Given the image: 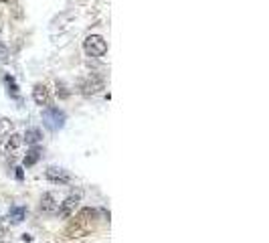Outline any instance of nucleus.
Here are the masks:
<instances>
[{
	"label": "nucleus",
	"instance_id": "6e6552de",
	"mask_svg": "<svg viewBox=\"0 0 269 243\" xmlns=\"http://www.w3.org/2000/svg\"><path fill=\"white\" fill-rule=\"evenodd\" d=\"M57 207H59V203H57V197L53 192H45L43 197H41V205H39L41 213H45V215L57 213Z\"/></svg>",
	"mask_w": 269,
	"mask_h": 243
},
{
	"label": "nucleus",
	"instance_id": "7ed1b4c3",
	"mask_svg": "<svg viewBox=\"0 0 269 243\" xmlns=\"http://www.w3.org/2000/svg\"><path fill=\"white\" fill-rule=\"evenodd\" d=\"M83 49L89 57H103L107 53V43L103 37L99 35H89L85 41H83Z\"/></svg>",
	"mask_w": 269,
	"mask_h": 243
},
{
	"label": "nucleus",
	"instance_id": "f257e3e1",
	"mask_svg": "<svg viewBox=\"0 0 269 243\" xmlns=\"http://www.w3.org/2000/svg\"><path fill=\"white\" fill-rule=\"evenodd\" d=\"M65 120H67V116H65V112L59 110V108L47 106V108L43 110V124H45L51 132L61 130V128L65 126Z\"/></svg>",
	"mask_w": 269,
	"mask_h": 243
},
{
	"label": "nucleus",
	"instance_id": "20e7f679",
	"mask_svg": "<svg viewBox=\"0 0 269 243\" xmlns=\"http://www.w3.org/2000/svg\"><path fill=\"white\" fill-rule=\"evenodd\" d=\"M23 144H25V142H23V136H21V134L13 132V134L7 136V140H5V152H7L9 162H15V158L19 156V150H21Z\"/></svg>",
	"mask_w": 269,
	"mask_h": 243
},
{
	"label": "nucleus",
	"instance_id": "2eb2a0df",
	"mask_svg": "<svg viewBox=\"0 0 269 243\" xmlns=\"http://www.w3.org/2000/svg\"><path fill=\"white\" fill-rule=\"evenodd\" d=\"M15 170H17V178L23 180V170H21V168H15Z\"/></svg>",
	"mask_w": 269,
	"mask_h": 243
},
{
	"label": "nucleus",
	"instance_id": "1a4fd4ad",
	"mask_svg": "<svg viewBox=\"0 0 269 243\" xmlns=\"http://www.w3.org/2000/svg\"><path fill=\"white\" fill-rule=\"evenodd\" d=\"M7 219H9L11 225H19V223H23L27 219V209L25 207H11Z\"/></svg>",
	"mask_w": 269,
	"mask_h": 243
},
{
	"label": "nucleus",
	"instance_id": "9b49d317",
	"mask_svg": "<svg viewBox=\"0 0 269 243\" xmlns=\"http://www.w3.org/2000/svg\"><path fill=\"white\" fill-rule=\"evenodd\" d=\"M39 160H41V150H39V148H33V150H29L27 156L23 158V164L29 168V166H35Z\"/></svg>",
	"mask_w": 269,
	"mask_h": 243
},
{
	"label": "nucleus",
	"instance_id": "4468645a",
	"mask_svg": "<svg viewBox=\"0 0 269 243\" xmlns=\"http://www.w3.org/2000/svg\"><path fill=\"white\" fill-rule=\"evenodd\" d=\"M9 128H11V120H7V118H0V136L7 134V132H9Z\"/></svg>",
	"mask_w": 269,
	"mask_h": 243
},
{
	"label": "nucleus",
	"instance_id": "f03ea898",
	"mask_svg": "<svg viewBox=\"0 0 269 243\" xmlns=\"http://www.w3.org/2000/svg\"><path fill=\"white\" fill-rule=\"evenodd\" d=\"M81 199H83V190L77 188V190L69 192L67 197H65V201L59 203V207H57V215H59L61 219H69V217H73L75 211H77V207H79V203H81Z\"/></svg>",
	"mask_w": 269,
	"mask_h": 243
},
{
	"label": "nucleus",
	"instance_id": "423d86ee",
	"mask_svg": "<svg viewBox=\"0 0 269 243\" xmlns=\"http://www.w3.org/2000/svg\"><path fill=\"white\" fill-rule=\"evenodd\" d=\"M33 100H35V104L41 106V108H47V106L51 104V91L47 89V85L37 83V85L33 87Z\"/></svg>",
	"mask_w": 269,
	"mask_h": 243
},
{
	"label": "nucleus",
	"instance_id": "0eeeda50",
	"mask_svg": "<svg viewBox=\"0 0 269 243\" xmlns=\"http://www.w3.org/2000/svg\"><path fill=\"white\" fill-rule=\"evenodd\" d=\"M45 176H47V180L55 182V184H67V182L71 180L69 172H67V170H63V168H59V166H51V168H47Z\"/></svg>",
	"mask_w": 269,
	"mask_h": 243
},
{
	"label": "nucleus",
	"instance_id": "ddd939ff",
	"mask_svg": "<svg viewBox=\"0 0 269 243\" xmlns=\"http://www.w3.org/2000/svg\"><path fill=\"white\" fill-rule=\"evenodd\" d=\"M5 83H7V87H9V91H11L13 95L19 93V85H17V81H15L13 75H5Z\"/></svg>",
	"mask_w": 269,
	"mask_h": 243
},
{
	"label": "nucleus",
	"instance_id": "9d476101",
	"mask_svg": "<svg viewBox=\"0 0 269 243\" xmlns=\"http://www.w3.org/2000/svg\"><path fill=\"white\" fill-rule=\"evenodd\" d=\"M41 140H43V132H41L39 128H29V130L25 132V136H23V142H27V144H31V146L39 144Z\"/></svg>",
	"mask_w": 269,
	"mask_h": 243
},
{
	"label": "nucleus",
	"instance_id": "f8f14e48",
	"mask_svg": "<svg viewBox=\"0 0 269 243\" xmlns=\"http://www.w3.org/2000/svg\"><path fill=\"white\" fill-rule=\"evenodd\" d=\"M11 61V51H9V47L0 41V65H7Z\"/></svg>",
	"mask_w": 269,
	"mask_h": 243
},
{
	"label": "nucleus",
	"instance_id": "39448f33",
	"mask_svg": "<svg viewBox=\"0 0 269 243\" xmlns=\"http://www.w3.org/2000/svg\"><path fill=\"white\" fill-rule=\"evenodd\" d=\"M79 89H81L83 95H95V93H99L103 89V79L97 77V75H89L85 81H81Z\"/></svg>",
	"mask_w": 269,
	"mask_h": 243
}]
</instances>
